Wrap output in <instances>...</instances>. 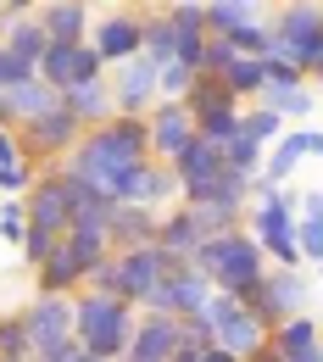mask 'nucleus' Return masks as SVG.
Here are the masks:
<instances>
[{
    "instance_id": "nucleus-12",
    "label": "nucleus",
    "mask_w": 323,
    "mask_h": 362,
    "mask_svg": "<svg viewBox=\"0 0 323 362\" xmlns=\"http://www.w3.org/2000/svg\"><path fill=\"white\" fill-rule=\"evenodd\" d=\"M100 78H106V62L95 56V45H45L40 84H50L56 95L78 90V84H100Z\"/></svg>"
},
{
    "instance_id": "nucleus-45",
    "label": "nucleus",
    "mask_w": 323,
    "mask_h": 362,
    "mask_svg": "<svg viewBox=\"0 0 323 362\" xmlns=\"http://www.w3.org/2000/svg\"><path fill=\"white\" fill-rule=\"evenodd\" d=\"M84 290H95V296H117V251L90 273V284H84Z\"/></svg>"
},
{
    "instance_id": "nucleus-47",
    "label": "nucleus",
    "mask_w": 323,
    "mask_h": 362,
    "mask_svg": "<svg viewBox=\"0 0 323 362\" xmlns=\"http://www.w3.org/2000/svg\"><path fill=\"white\" fill-rule=\"evenodd\" d=\"M28 17H34L28 0H6V6H0V45H6V34H11L17 23H28Z\"/></svg>"
},
{
    "instance_id": "nucleus-25",
    "label": "nucleus",
    "mask_w": 323,
    "mask_h": 362,
    "mask_svg": "<svg viewBox=\"0 0 323 362\" xmlns=\"http://www.w3.org/2000/svg\"><path fill=\"white\" fill-rule=\"evenodd\" d=\"M0 100H6V112L17 117V129H23V123H34V117H45V112H61V95L50 90V84H40V78L0 90Z\"/></svg>"
},
{
    "instance_id": "nucleus-43",
    "label": "nucleus",
    "mask_w": 323,
    "mask_h": 362,
    "mask_svg": "<svg viewBox=\"0 0 323 362\" xmlns=\"http://www.w3.org/2000/svg\"><path fill=\"white\" fill-rule=\"evenodd\" d=\"M229 62H234V45H229V40H206V56H201V73H206V78H223V73H229Z\"/></svg>"
},
{
    "instance_id": "nucleus-53",
    "label": "nucleus",
    "mask_w": 323,
    "mask_h": 362,
    "mask_svg": "<svg viewBox=\"0 0 323 362\" xmlns=\"http://www.w3.org/2000/svg\"><path fill=\"white\" fill-rule=\"evenodd\" d=\"M251 362H278V357H274V351H257V357H251Z\"/></svg>"
},
{
    "instance_id": "nucleus-7",
    "label": "nucleus",
    "mask_w": 323,
    "mask_h": 362,
    "mask_svg": "<svg viewBox=\"0 0 323 362\" xmlns=\"http://www.w3.org/2000/svg\"><path fill=\"white\" fill-rule=\"evenodd\" d=\"M189 268L184 257H173V251H162V245H139V251H117V301H129V307H145V296L168 279V273Z\"/></svg>"
},
{
    "instance_id": "nucleus-17",
    "label": "nucleus",
    "mask_w": 323,
    "mask_h": 362,
    "mask_svg": "<svg viewBox=\"0 0 323 362\" xmlns=\"http://www.w3.org/2000/svg\"><path fill=\"white\" fill-rule=\"evenodd\" d=\"M179 351V317H156V313H139L134 317V340L117 362H168Z\"/></svg>"
},
{
    "instance_id": "nucleus-24",
    "label": "nucleus",
    "mask_w": 323,
    "mask_h": 362,
    "mask_svg": "<svg viewBox=\"0 0 323 362\" xmlns=\"http://www.w3.org/2000/svg\"><path fill=\"white\" fill-rule=\"evenodd\" d=\"M318 346H323V329H318L312 313L290 317V323H278L274 334H268V351H274L278 362H295V357H307V351H318Z\"/></svg>"
},
{
    "instance_id": "nucleus-30",
    "label": "nucleus",
    "mask_w": 323,
    "mask_h": 362,
    "mask_svg": "<svg viewBox=\"0 0 323 362\" xmlns=\"http://www.w3.org/2000/svg\"><path fill=\"white\" fill-rule=\"evenodd\" d=\"M223 106H240V100L229 95L223 78H206V73H201V78L189 84V95H184V112H189V117H206V112H223Z\"/></svg>"
},
{
    "instance_id": "nucleus-3",
    "label": "nucleus",
    "mask_w": 323,
    "mask_h": 362,
    "mask_svg": "<svg viewBox=\"0 0 323 362\" xmlns=\"http://www.w3.org/2000/svg\"><path fill=\"white\" fill-rule=\"evenodd\" d=\"M106 257H112L106 228H67L61 245H56V257L34 273V279H40V296H78Z\"/></svg>"
},
{
    "instance_id": "nucleus-1",
    "label": "nucleus",
    "mask_w": 323,
    "mask_h": 362,
    "mask_svg": "<svg viewBox=\"0 0 323 362\" xmlns=\"http://www.w3.org/2000/svg\"><path fill=\"white\" fill-rule=\"evenodd\" d=\"M189 268L206 273L212 279V290H223V296H251L257 284H262V273H268V257H262V245L245 234V228H234L223 240H206L195 257H189Z\"/></svg>"
},
{
    "instance_id": "nucleus-15",
    "label": "nucleus",
    "mask_w": 323,
    "mask_h": 362,
    "mask_svg": "<svg viewBox=\"0 0 323 362\" xmlns=\"http://www.w3.org/2000/svg\"><path fill=\"white\" fill-rule=\"evenodd\" d=\"M23 212H28V228H50V234H67L73 228V218H67V189H61L56 168H40L34 189L23 195Z\"/></svg>"
},
{
    "instance_id": "nucleus-50",
    "label": "nucleus",
    "mask_w": 323,
    "mask_h": 362,
    "mask_svg": "<svg viewBox=\"0 0 323 362\" xmlns=\"http://www.w3.org/2000/svg\"><path fill=\"white\" fill-rule=\"evenodd\" d=\"M201 362H234L229 351H218V346H212V351H201Z\"/></svg>"
},
{
    "instance_id": "nucleus-42",
    "label": "nucleus",
    "mask_w": 323,
    "mask_h": 362,
    "mask_svg": "<svg viewBox=\"0 0 323 362\" xmlns=\"http://www.w3.org/2000/svg\"><path fill=\"white\" fill-rule=\"evenodd\" d=\"M195 78H201V73H189L184 62H173V67H162V100H184Z\"/></svg>"
},
{
    "instance_id": "nucleus-2",
    "label": "nucleus",
    "mask_w": 323,
    "mask_h": 362,
    "mask_svg": "<svg viewBox=\"0 0 323 362\" xmlns=\"http://www.w3.org/2000/svg\"><path fill=\"white\" fill-rule=\"evenodd\" d=\"M134 307L117 301V296H95V290H78L73 296V340L90 351V357L117 362L134 340Z\"/></svg>"
},
{
    "instance_id": "nucleus-36",
    "label": "nucleus",
    "mask_w": 323,
    "mask_h": 362,
    "mask_svg": "<svg viewBox=\"0 0 323 362\" xmlns=\"http://www.w3.org/2000/svg\"><path fill=\"white\" fill-rule=\"evenodd\" d=\"M34 351H28V323H23V313H6L0 317V362H28Z\"/></svg>"
},
{
    "instance_id": "nucleus-19",
    "label": "nucleus",
    "mask_w": 323,
    "mask_h": 362,
    "mask_svg": "<svg viewBox=\"0 0 323 362\" xmlns=\"http://www.w3.org/2000/svg\"><path fill=\"white\" fill-rule=\"evenodd\" d=\"M168 168H173V179H179V195H189V189H206V184L218 179L229 162H223V151H218V145H206V139H189V145L173 156V162H168Z\"/></svg>"
},
{
    "instance_id": "nucleus-32",
    "label": "nucleus",
    "mask_w": 323,
    "mask_h": 362,
    "mask_svg": "<svg viewBox=\"0 0 323 362\" xmlns=\"http://www.w3.org/2000/svg\"><path fill=\"white\" fill-rule=\"evenodd\" d=\"M45 45H50V40H45V28H40L34 17H28V23H17V28L6 34V45H0V50H11L17 62H28V67L40 73V62H45Z\"/></svg>"
},
{
    "instance_id": "nucleus-20",
    "label": "nucleus",
    "mask_w": 323,
    "mask_h": 362,
    "mask_svg": "<svg viewBox=\"0 0 323 362\" xmlns=\"http://www.w3.org/2000/svg\"><path fill=\"white\" fill-rule=\"evenodd\" d=\"M61 112H67L84 134L106 129V123L117 117V106H112V84L100 78V84H78V90H67V95H61Z\"/></svg>"
},
{
    "instance_id": "nucleus-11",
    "label": "nucleus",
    "mask_w": 323,
    "mask_h": 362,
    "mask_svg": "<svg viewBox=\"0 0 323 362\" xmlns=\"http://www.w3.org/2000/svg\"><path fill=\"white\" fill-rule=\"evenodd\" d=\"M78 139H84V129H78L67 112H45V117H34V123L17 129V145H23V162H28V168H34V162L56 168Z\"/></svg>"
},
{
    "instance_id": "nucleus-35",
    "label": "nucleus",
    "mask_w": 323,
    "mask_h": 362,
    "mask_svg": "<svg viewBox=\"0 0 323 362\" xmlns=\"http://www.w3.org/2000/svg\"><path fill=\"white\" fill-rule=\"evenodd\" d=\"M240 112L245 106H223V112H206V117H195V139H206V145H229L234 134H240Z\"/></svg>"
},
{
    "instance_id": "nucleus-21",
    "label": "nucleus",
    "mask_w": 323,
    "mask_h": 362,
    "mask_svg": "<svg viewBox=\"0 0 323 362\" xmlns=\"http://www.w3.org/2000/svg\"><path fill=\"white\" fill-rule=\"evenodd\" d=\"M173 201H179V179H173V168L168 162H145L129 184V206H151V212H173Z\"/></svg>"
},
{
    "instance_id": "nucleus-27",
    "label": "nucleus",
    "mask_w": 323,
    "mask_h": 362,
    "mask_svg": "<svg viewBox=\"0 0 323 362\" xmlns=\"http://www.w3.org/2000/svg\"><path fill=\"white\" fill-rule=\"evenodd\" d=\"M145 17V62H156V67H173V56H179V34H173V23H168V11L162 6H145L139 11Z\"/></svg>"
},
{
    "instance_id": "nucleus-13",
    "label": "nucleus",
    "mask_w": 323,
    "mask_h": 362,
    "mask_svg": "<svg viewBox=\"0 0 323 362\" xmlns=\"http://www.w3.org/2000/svg\"><path fill=\"white\" fill-rule=\"evenodd\" d=\"M162 100V67L156 62H123V67H112V106H117V117H145L151 106Z\"/></svg>"
},
{
    "instance_id": "nucleus-40",
    "label": "nucleus",
    "mask_w": 323,
    "mask_h": 362,
    "mask_svg": "<svg viewBox=\"0 0 323 362\" xmlns=\"http://www.w3.org/2000/svg\"><path fill=\"white\" fill-rule=\"evenodd\" d=\"M179 346L195 351V357L212 351V346H218V340H212V323H206V317H179Z\"/></svg>"
},
{
    "instance_id": "nucleus-49",
    "label": "nucleus",
    "mask_w": 323,
    "mask_h": 362,
    "mask_svg": "<svg viewBox=\"0 0 323 362\" xmlns=\"http://www.w3.org/2000/svg\"><path fill=\"white\" fill-rule=\"evenodd\" d=\"M307 84H323V45L312 50V62H307Z\"/></svg>"
},
{
    "instance_id": "nucleus-18",
    "label": "nucleus",
    "mask_w": 323,
    "mask_h": 362,
    "mask_svg": "<svg viewBox=\"0 0 323 362\" xmlns=\"http://www.w3.org/2000/svg\"><path fill=\"white\" fill-rule=\"evenodd\" d=\"M156 228H162V212L117 201L106 218V240H112V251H139V245H156Z\"/></svg>"
},
{
    "instance_id": "nucleus-9",
    "label": "nucleus",
    "mask_w": 323,
    "mask_h": 362,
    "mask_svg": "<svg viewBox=\"0 0 323 362\" xmlns=\"http://www.w3.org/2000/svg\"><path fill=\"white\" fill-rule=\"evenodd\" d=\"M206 301H212V279L195 268H179L168 273L151 296H145V307L139 313H156V317H201L206 313Z\"/></svg>"
},
{
    "instance_id": "nucleus-48",
    "label": "nucleus",
    "mask_w": 323,
    "mask_h": 362,
    "mask_svg": "<svg viewBox=\"0 0 323 362\" xmlns=\"http://www.w3.org/2000/svg\"><path fill=\"white\" fill-rule=\"evenodd\" d=\"M17 162H23V145L11 129H0V168H17Z\"/></svg>"
},
{
    "instance_id": "nucleus-51",
    "label": "nucleus",
    "mask_w": 323,
    "mask_h": 362,
    "mask_svg": "<svg viewBox=\"0 0 323 362\" xmlns=\"http://www.w3.org/2000/svg\"><path fill=\"white\" fill-rule=\"evenodd\" d=\"M168 362H201V357H195V351H184V346H179V351H173V357H168Z\"/></svg>"
},
{
    "instance_id": "nucleus-44",
    "label": "nucleus",
    "mask_w": 323,
    "mask_h": 362,
    "mask_svg": "<svg viewBox=\"0 0 323 362\" xmlns=\"http://www.w3.org/2000/svg\"><path fill=\"white\" fill-rule=\"evenodd\" d=\"M262 84H307V73L290 67L284 56H268V62H262Z\"/></svg>"
},
{
    "instance_id": "nucleus-5",
    "label": "nucleus",
    "mask_w": 323,
    "mask_h": 362,
    "mask_svg": "<svg viewBox=\"0 0 323 362\" xmlns=\"http://www.w3.org/2000/svg\"><path fill=\"white\" fill-rule=\"evenodd\" d=\"M307 301H312V284L301 279V268H268L262 273V284L245 296V307H251V317L274 334L278 323H290V317L307 313Z\"/></svg>"
},
{
    "instance_id": "nucleus-41",
    "label": "nucleus",
    "mask_w": 323,
    "mask_h": 362,
    "mask_svg": "<svg viewBox=\"0 0 323 362\" xmlns=\"http://www.w3.org/2000/svg\"><path fill=\"white\" fill-rule=\"evenodd\" d=\"M295 251H301V262L323 268V228L307 223V218H295Z\"/></svg>"
},
{
    "instance_id": "nucleus-38",
    "label": "nucleus",
    "mask_w": 323,
    "mask_h": 362,
    "mask_svg": "<svg viewBox=\"0 0 323 362\" xmlns=\"http://www.w3.org/2000/svg\"><path fill=\"white\" fill-rule=\"evenodd\" d=\"M56 245H61V234H50V228H28V240H23V262L40 273L56 257Z\"/></svg>"
},
{
    "instance_id": "nucleus-54",
    "label": "nucleus",
    "mask_w": 323,
    "mask_h": 362,
    "mask_svg": "<svg viewBox=\"0 0 323 362\" xmlns=\"http://www.w3.org/2000/svg\"><path fill=\"white\" fill-rule=\"evenodd\" d=\"M28 362H40V357H28Z\"/></svg>"
},
{
    "instance_id": "nucleus-6",
    "label": "nucleus",
    "mask_w": 323,
    "mask_h": 362,
    "mask_svg": "<svg viewBox=\"0 0 323 362\" xmlns=\"http://www.w3.org/2000/svg\"><path fill=\"white\" fill-rule=\"evenodd\" d=\"M23 323H28V351L40 362H67L78 351V340H73V296H34Z\"/></svg>"
},
{
    "instance_id": "nucleus-16",
    "label": "nucleus",
    "mask_w": 323,
    "mask_h": 362,
    "mask_svg": "<svg viewBox=\"0 0 323 362\" xmlns=\"http://www.w3.org/2000/svg\"><path fill=\"white\" fill-rule=\"evenodd\" d=\"M34 23L45 28L50 45H90V6L84 0H45V6H34Z\"/></svg>"
},
{
    "instance_id": "nucleus-37",
    "label": "nucleus",
    "mask_w": 323,
    "mask_h": 362,
    "mask_svg": "<svg viewBox=\"0 0 323 362\" xmlns=\"http://www.w3.org/2000/svg\"><path fill=\"white\" fill-rule=\"evenodd\" d=\"M168 11V23H173V34H206V6L201 0H173V6H162Z\"/></svg>"
},
{
    "instance_id": "nucleus-34",
    "label": "nucleus",
    "mask_w": 323,
    "mask_h": 362,
    "mask_svg": "<svg viewBox=\"0 0 323 362\" xmlns=\"http://www.w3.org/2000/svg\"><path fill=\"white\" fill-rule=\"evenodd\" d=\"M223 84H229V95L240 100V106L257 100V95H262V62H257V56H234L229 73H223Z\"/></svg>"
},
{
    "instance_id": "nucleus-39",
    "label": "nucleus",
    "mask_w": 323,
    "mask_h": 362,
    "mask_svg": "<svg viewBox=\"0 0 323 362\" xmlns=\"http://www.w3.org/2000/svg\"><path fill=\"white\" fill-rule=\"evenodd\" d=\"M0 240L23 251V240H28V212H23V201H0Z\"/></svg>"
},
{
    "instance_id": "nucleus-29",
    "label": "nucleus",
    "mask_w": 323,
    "mask_h": 362,
    "mask_svg": "<svg viewBox=\"0 0 323 362\" xmlns=\"http://www.w3.org/2000/svg\"><path fill=\"white\" fill-rule=\"evenodd\" d=\"M257 106H268L278 117H312V84H262Z\"/></svg>"
},
{
    "instance_id": "nucleus-31",
    "label": "nucleus",
    "mask_w": 323,
    "mask_h": 362,
    "mask_svg": "<svg viewBox=\"0 0 323 362\" xmlns=\"http://www.w3.org/2000/svg\"><path fill=\"white\" fill-rule=\"evenodd\" d=\"M278 134H284V117H278V112H268V106H245V112H240V139L274 151Z\"/></svg>"
},
{
    "instance_id": "nucleus-52",
    "label": "nucleus",
    "mask_w": 323,
    "mask_h": 362,
    "mask_svg": "<svg viewBox=\"0 0 323 362\" xmlns=\"http://www.w3.org/2000/svg\"><path fill=\"white\" fill-rule=\"evenodd\" d=\"M67 362H106V357H90V351L78 346V351H73V357H67Z\"/></svg>"
},
{
    "instance_id": "nucleus-23",
    "label": "nucleus",
    "mask_w": 323,
    "mask_h": 362,
    "mask_svg": "<svg viewBox=\"0 0 323 362\" xmlns=\"http://www.w3.org/2000/svg\"><path fill=\"white\" fill-rule=\"evenodd\" d=\"M301 162H307V129H290V134H278V145L268 151L262 173H257L251 184H262V189H284V179H290Z\"/></svg>"
},
{
    "instance_id": "nucleus-10",
    "label": "nucleus",
    "mask_w": 323,
    "mask_h": 362,
    "mask_svg": "<svg viewBox=\"0 0 323 362\" xmlns=\"http://www.w3.org/2000/svg\"><path fill=\"white\" fill-rule=\"evenodd\" d=\"M90 45H95V56H100L106 67H123V62H134L139 50H145V17H139L134 6H117V11L95 17Z\"/></svg>"
},
{
    "instance_id": "nucleus-4",
    "label": "nucleus",
    "mask_w": 323,
    "mask_h": 362,
    "mask_svg": "<svg viewBox=\"0 0 323 362\" xmlns=\"http://www.w3.org/2000/svg\"><path fill=\"white\" fill-rule=\"evenodd\" d=\"M206 323H212V340H218V351H229L234 362H251L257 351H268V329L251 317V307L240 301V296H223V290H212V301H206Z\"/></svg>"
},
{
    "instance_id": "nucleus-33",
    "label": "nucleus",
    "mask_w": 323,
    "mask_h": 362,
    "mask_svg": "<svg viewBox=\"0 0 323 362\" xmlns=\"http://www.w3.org/2000/svg\"><path fill=\"white\" fill-rule=\"evenodd\" d=\"M184 212L195 218L201 240H223L234 228H245V212H240V206H184Z\"/></svg>"
},
{
    "instance_id": "nucleus-14",
    "label": "nucleus",
    "mask_w": 323,
    "mask_h": 362,
    "mask_svg": "<svg viewBox=\"0 0 323 362\" xmlns=\"http://www.w3.org/2000/svg\"><path fill=\"white\" fill-rule=\"evenodd\" d=\"M145 129H151V162H173L195 139V117L184 112V100H156L145 112Z\"/></svg>"
},
{
    "instance_id": "nucleus-46",
    "label": "nucleus",
    "mask_w": 323,
    "mask_h": 362,
    "mask_svg": "<svg viewBox=\"0 0 323 362\" xmlns=\"http://www.w3.org/2000/svg\"><path fill=\"white\" fill-rule=\"evenodd\" d=\"M295 218H307V223H318V228H323V189H318V184L295 195Z\"/></svg>"
},
{
    "instance_id": "nucleus-55",
    "label": "nucleus",
    "mask_w": 323,
    "mask_h": 362,
    "mask_svg": "<svg viewBox=\"0 0 323 362\" xmlns=\"http://www.w3.org/2000/svg\"><path fill=\"white\" fill-rule=\"evenodd\" d=\"M318 273H323V268H318Z\"/></svg>"
},
{
    "instance_id": "nucleus-8",
    "label": "nucleus",
    "mask_w": 323,
    "mask_h": 362,
    "mask_svg": "<svg viewBox=\"0 0 323 362\" xmlns=\"http://www.w3.org/2000/svg\"><path fill=\"white\" fill-rule=\"evenodd\" d=\"M274 34H278V56L307 73L312 50L323 45V6L318 0H290V6H278L274 11Z\"/></svg>"
},
{
    "instance_id": "nucleus-22",
    "label": "nucleus",
    "mask_w": 323,
    "mask_h": 362,
    "mask_svg": "<svg viewBox=\"0 0 323 362\" xmlns=\"http://www.w3.org/2000/svg\"><path fill=\"white\" fill-rule=\"evenodd\" d=\"M61 173V168H56ZM61 189H67V218H73V228H106V218H112V195L106 189H95V184H84V179H67L61 173Z\"/></svg>"
},
{
    "instance_id": "nucleus-28",
    "label": "nucleus",
    "mask_w": 323,
    "mask_h": 362,
    "mask_svg": "<svg viewBox=\"0 0 323 362\" xmlns=\"http://www.w3.org/2000/svg\"><path fill=\"white\" fill-rule=\"evenodd\" d=\"M156 245L162 251H173V257H195L206 240H201V228H195V218H189L184 206H173V212H162V228H156Z\"/></svg>"
},
{
    "instance_id": "nucleus-26",
    "label": "nucleus",
    "mask_w": 323,
    "mask_h": 362,
    "mask_svg": "<svg viewBox=\"0 0 323 362\" xmlns=\"http://www.w3.org/2000/svg\"><path fill=\"white\" fill-rule=\"evenodd\" d=\"M262 17H268V11H262L257 0H206V40H229V34L262 23Z\"/></svg>"
}]
</instances>
